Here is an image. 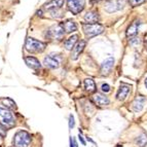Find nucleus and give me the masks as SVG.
I'll return each mask as SVG.
<instances>
[{"mask_svg": "<svg viewBox=\"0 0 147 147\" xmlns=\"http://www.w3.org/2000/svg\"><path fill=\"white\" fill-rule=\"evenodd\" d=\"M12 142L15 147H28L31 142V135L26 131H19L13 136Z\"/></svg>", "mask_w": 147, "mask_h": 147, "instance_id": "f257e3e1", "label": "nucleus"}, {"mask_svg": "<svg viewBox=\"0 0 147 147\" xmlns=\"http://www.w3.org/2000/svg\"><path fill=\"white\" fill-rule=\"evenodd\" d=\"M25 47H26V51H28L29 53H42L47 47V43L29 37L26 40Z\"/></svg>", "mask_w": 147, "mask_h": 147, "instance_id": "f03ea898", "label": "nucleus"}, {"mask_svg": "<svg viewBox=\"0 0 147 147\" xmlns=\"http://www.w3.org/2000/svg\"><path fill=\"white\" fill-rule=\"evenodd\" d=\"M64 35H65V32H64V29L62 27L61 24L58 25H54L52 27L49 28L47 31V38L51 40H62L63 39Z\"/></svg>", "mask_w": 147, "mask_h": 147, "instance_id": "7ed1b4c3", "label": "nucleus"}, {"mask_svg": "<svg viewBox=\"0 0 147 147\" xmlns=\"http://www.w3.org/2000/svg\"><path fill=\"white\" fill-rule=\"evenodd\" d=\"M0 125L4 127H11L15 125V117L9 110L0 107Z\"/></svg>", "mask_w": 147, "mask_h": 147, "instance_id": "20e7f679", "label": "nucleus"}, {"mask_svg": "<svg viewBox=\"0 0 147 147\" xmlns=\"http://www.w3.org/2000/svg\"><path fill=\"white\" fill-rule=\"evenodd\" d=\"M82 29H84V34L88 38L100 35L104 31V27L100 24H82Z\"/></svg>", "mask_w": 147, "mask_h": 147, "instance_id": "39448f33", "label": "nucleus"}, {"mask_svg": "<svg viewBox=\"0 0 147 147\" xmlns=\"http://www.w3.org/2000/svg\"><path fill=\"white\" fill-rule=\"evenodd\" d=\"M67 6L73 15H78L84 9L86 0H67Z\"/></svg>", "mask_w": 147, "mask_h": 147, "instance_id": "423d86ee", "label": "nucleus"}, {"mask_svg": "<svg viewBox=\"0 0 147 147\" xmlns=\"http://www.w3.org/2000/svg\"><path fill=\"white\" fill-rule=\"evenodd\" d=\"M123 6H125V0H108V2L104 6V9L109 13H112L123 9Z\"/></svg>", "mask_w": 147, "mask_h": 147, "instance_id": "0eeeda50", "label": "nucleus"}, {"mask_svg": "<svg viewBox=\"0 0 147 147\" xmlns=\"http://www.w3.org/2000/svg\"><path fill=\"white\" fill-rule=\"evenodd\" d=\"M62 62L61 57L58 55H49V56L44 58L43 64L44 66L51 69H56L60 66V64Z\"/></svg>", "mask_w": 147, "mask_h": 147, "instance_id": "6e6552de", "label": "nucleus"}, {"mask_svg": "<svg viewBox=\"0 0 147 147\" xmlns=\"http://www.w3.org/2000/svg\"><path fill=\"white\" fill-rule=\"evenodd\" d=\"M86 40H80L77 43L74 45V47L72 49L71 51V59L72 60H77L78 57L80 56V54L84 52V47H86Z\"/></svg>", "mask_w": 147, "mask_h": 147, "instance_id": "1a4fd4ad", "label": "nucleus"}, {"mask_svg": "<svg viewBox=\"0 0 147 147\" xmlns=\"http://www.w3.org/2000/svg\"><path fill=\"white\" fill-rule=\"evenodd\" d=\"M113 64H114V59L111 58V57L107 58L101 65V74L102 75H108L112 70Z\"/></svg>", "mask_w": 147, "mask_h": 147, "instance_id": "9d476101", "label": "nucleus"}, {"mask_svg": "<svg viewBox=\"0 0 147 147\" xmlns=\"http://www.w3.org/2000/svg\"><path fill=\"white\" fill-rule=\"evenodd\" d=\"M131 92V86L125 84H121L118 88L117 94H116V99L119 101H123L127 97V95Z\"/></svg>", "mask_w": 147, "mask_h": 147, "instance_id": "9b49d317", "label": "nucleus"}, {"mask_svg": "<svg viewBox=\"0 0 147 147\" xmlns=\"http://www.w3.org/2000/svg\"><path fill=\"white\" fill-rule=\"evenodd\" d=\"M84 21L88 24H98L100 21V16L96 10H90L84 15Z\"/></svg>", "mask_w": 147, "mask_h": 147, "instance_id": "f8f14e48", "label": "nucleus"}, {"mask_svg": "<svg viewBox=\"0 0 147 147\" xmlns=\"http://www.w3.org/2000/svg\"><path fill=\"white\" fill-rule=\"evenodd\" d=\"M145 103H146V99L144 97H142V96H138L132 104L133 110L135 111V112H140L144 108Z\"/></svg>", "mask_w": 147, "mask_h": 147, "instance_id": "ddd939ff", "label": "nucleus"}, {"mask_svg": "<svg viewBox=\"0 0 147 147\" xmlns=\"http://www.w3.org/2000/svg\"><path fill=\"white\" fill-rule=\"evenodd\" d=\"M93 101L95 102V104L99 107H103V106H107L108 104L110 103L109 99L104 95H101V94H96L93 97Z\"/></svg>", "mask_w": 147, "mask_h": 147, "instance_id": "4468645a", "label": "nucleus"}, {"mask_svg": "<svg viewBox=\"0 0 147 147\" xmlns=\"http://www.w3.org/2000/svg\"><path fill=\"white\" fill-rule=\"evenodd\" d=\"M140 25H141L140 21H138V20L134 21V22H133L132 24L129 26V28H127V37L131 38V37L136 36V35L138 34V30H139Z\"/></svg>", "mask_w": 147, "mask_h": 147, "instance_id": "2eb2a0df", "label": "nucleus"}, {"mask_svg": "<svg viewBox=\"0 0 147 147\" xmlns=\"http://www.w3.org/2000/svg\"><path fill=\"white\" fill-rule=\"evenodd\" d=\"M65 0H51L49 2H47V4L44 5V8L47 10H57L63 6Z\"/></svg>", "mask_w": 147, "mask_h": 147, "instance_id": "dca6fc26", "label": "nucleus"}, {"mask_svg": "<svg viewBox=\"0 0 147 147\" xmlns=\"http://www.w3.org/2000/svg\"><path fill=\"white\" fill-rule=\"evenodd\" d=\"M62 27H63L64 31L66 33H72V32L77 31V24H76L74 21L68 20L66 22L62 23Z\"/></svg>", "mask_w": 147, "mask_h": 147, "instance_id": "f3484780", "label": "nucleus"}, {"mask_svg": "<svg viewBox=\"0 0 147 147\" xmlns=\"http://www.w3.org/2000/svg\"><path fill=\"white\" fill-rule=\"evenodd\" d=\"M25 63L27 64L28 67H30V68L32 69H39L40 67H41V64H40V62L38 61V60L36 59V58H34V57H26L25 58Z\"/></svg>", "mask_w": 147, "mask_h": 147, "instance_id": "a211bd4d", "label": "nucleus"}, {"mask_svg": "<svg viewBox=\"0 0 147 147\" xmlns=\"http://www.w3.org/2000/svg\"><path fill=\"white\" fill-rule=\"evenodd\" d=\"M78 42V35H72L71 37H69L68 39L65 41V47H66V49H68V51H72V49L74 47V45H75L76 43Z\"/></svg>", "mask_w": 147, "mask_h": 147, "instance_id": "6ab92c4d", "label": "nucleus"}, {"mask_svg": "<svg viewBox=\"0 0 147 147\" xmlns=\"http://www.w3.org/2000/svg\"><path fill=\"white\" fill-rule=\"evenodd\" d=\"M84 88H86V91L88 92V93H94L96 91L95 81L92 78H86L84 80Z\"/></svg>", "mask_w": 147, "mask_h": 147, "instance_id": "aec40b11", "label": "nucleus"}, {"mask_svg": "<svg viewBox=\"0 0 147 147\" xmlns=\"http://www.w3.org/2000/svg\"><path fill=\"white\" fill-rule=\"evenodd\" d=\"M136 143L140 147H144L147 144V135L146 134H141L139 137L136 139Z\"/></svg>", "mask_w": 147, "mask_h": 147, "instance_id": "412c9836", "label": "nucleus"}, {"mask_svg": "<svg viewBox=\"0 0 147 147\" xmlns=\"http://www.w3.org/2000/svg\"><path fill=\"white\" fill-rule=\"evenodd\" d=\"M2 104L4 106H6V108H8V109H15L16 108V103L11 99H3Z\"/></svg>", "mask_w": 147, "mask_h": 147, "instance_id": "4be33fe9", "label": "nucleus"}, {"mask_svg": "<svg viewBox=\"0 0 147 147\" xmlns=\"http://www.w3.org/2000/svg\"><path fill=\"white\" fill-rule=\"evenodd\" d=\"M144 1L145 0H129V2H130V4L132 5L133 7H135V6H138V5L142 4Z\"/></svg>", "mask_w": 147, "mask_h": 147, "instance_id": "5701e85b", "label": "nucleus"}, {"mask_svg": "<svg viewBox=\"0 0 147 147\" xmlns=\"http://www.w3.org/2000/svg\"><path fill=\"white\" fill-rule=\"evenodd\" d=\"M101 90H102V92H104V93H108V92H110V86L107 84H103L101 86Z\"/></svg>", "mask_w": 147, "mask_h": 147, "instance_id": "b1692460", "label": "nucleus"}, {"mask_svg": "<svg viewBox=\"0 0 147 147\" xmlns=\"http://www.w3.org/2000/svg\"><path fill=\"white\" fill-rule=\"evenodd\" d=\"M5 136H6V130H5V127L3 125H0V137L4 138Z\"/></svg>", "mask_w": 147, "mask_h": 147, "instance_id": "393cba45", "label": "nucleus"}, {"mask_svg": "<svg viewBox=\"0 0 147 147\" xmlns=\"http://www.w3.org/2000/svg\"><path fill=\"white\" fill-rule=\"evenodd\" d=\"M69 127H70V129H73V127H74V117H73V115L69 116Z\"/></svg>", "mask_w": 147, "mask_h": 147, "instance_id": "a878e982", "label": "nucleus"}, {"mask_svg": "<svg viewBox=\"0 0 147 147\" xmlns=\"http://www.w3.org/2000/svg\"><path fill=\"white\" fill-rule=\"evenodd\" d=\"M70 147H78L77 146V143H76V140L74 138H70Z\"/></svg>", "mask_w": 147, "mask_h": 147, "instance_id": "bb28decb", "label": "nucleus"}, {"mask_svg": "<svg viewBox=\"0 0 147 147\" xmlns=\"http://www.w3.org/2000/svg\"><path fill=\"white\" fill-rule=\"evenodd\" d=\"M78 138H79V140H80L81 144H82V145H86V141H84V139L82 138V136H81L80 134H79V137Z\"/></svg>", "mask_w": 147, "mask_h": 147, "instance_id": "cd10ccee", "label": "nucleus"}, {"mask_svg": "<svg viewBox=\"0 0 147 147\" xmlns=\"http://www.w3.org/2000/svg\"><path fill=\"white\" fill-rule=\"evenodd\" d=\"M145 86H146V88H147V78L145 79Z\"/></svg>", "mask_w": 147, "mask_h": 147, "instance_id": "c85d7f7f", "label": "nucleus"}, {"mask_svg": "<svg viewBox=\"0 0 147 147\" xmlns=\"http://www.w3.org/2000/svg\"><path fill=\"white\" fill-rule=\"evenodd\" d=\"M145 47H146V49H147V41L145 42Z\"/></svg>", "mask_w": 147, "mask_h": 147, "instance_id": "c756f323", "label": "nucleus"}]
</instances>
